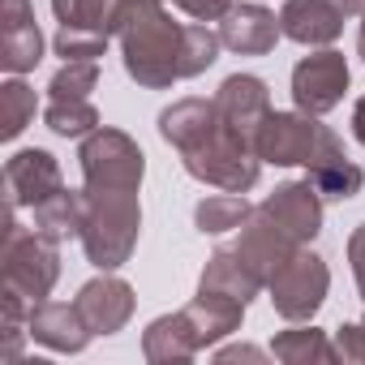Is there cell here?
Wrapping results in <instances>:
<instances>
[{
  "mask_svg": "<svg viewBox=\"0 0 365 365\" xmlns=\"http://www.w3.org/2000/svg\"><path fill=\"white\" fill-rule=\"evenodd\" d=\"M348 262H352V275H356V288L365 301V224L352 228V237H348Z\"/></svg>",
  "mask_w": 365,
  "mask_h": 365,
  "instance_id": "33",
  "label": "cell"
},
{
  "mask_svg": "<svg viewBox=\"0 0 365 365\" xmlns=\"http://www.w3.org/2000/svg\"><path fill=\"white\" fill-rule=\"evenodd\" d=\"M279 18L262 5H232L224 18H220V39L224 48L241 52V56H267L279 39Z\"/></svg>",
  "mask_w": 365,
  "mask_h": 365,
  "instance_id": "18",
  "label": "cell"
},
{
  "mask_svg": "<svg viewBox=\"0 0 365 365\" xmlns=\"http://www.w3.org/2000/svg\"><path fill=\"white\" fill-rule=\"evenodd\" d=\"M254 150L262 163H275V168H318L335 155H344V142L335 138V129H327L318 116L309 112H267V120L258 125L254 133Z\"/></svg>",
  "mask_w": 365,
  "mask_h": 365,
  "instance_id": "4",
  "label": "cell"
},
{
  "mask_svg": "<svg viewBox=\"0 0 365 365\" xmlns=\"http://www.w3.org/2000/svg\"><path fill=\"white\" fill-rule=\"evenodd\" d=\"M198 288L228 292V297H237V301L250 305V301L258 297V288H267V284L250 271V262H245L237 250H215L211 262H207V271H202V279H198Z\"/></svg>",
  "mask_w": 365,
  "mask_h": 365,
  "instance_id": "23",
  "label": "cell"
},
{
  "mask_svg": "<svg viewBox=\"0 0 365 365\" xmlns=\"http://www.w3.org/2000/svg\"><path fill=\"white\" fill-rule=\"evenodd\" d=\"M0 275H5V292H18L22 301L39 305L61 279V254L56 241H48L35 228L18 224V207L5 202V250H0Z\"/></svg>",
  "mask_w": 365,
  "mask_h": 365,
  "instance_id": "3",
  "label": "cell"
},
{
  "mask_svg": "<svg viewBox=\"0 0 365 365\" xmlns=\"http://www.w3.org/2000/svg\"><path fill=\"white\" fill-rule=\"evenodd\" d=\"M73 305H78V314L86 318V327H91L95 335H116V331L133 318V288H129L120 275L103 271L99 279L82 284V292H78Z\"/></svg>",
  "mask_w": 365,
  "mask_h": 365,
  "instance_id": "13",
  "label": "cell"
},
{
  "mask_svg": "<svg viewBox=\"0 0 365 365\" xmlns=\"http://www.w3.org/2000/svg\"><path fill=\"white\" fill-rule=\"evenodd\" d=\"M172 5L180 14H190L194 22H220L228 9H232V0H172Z\"/></svg>",
  "mask_w": 365,
  "mask_h": 365,
  "instance_id": "32",
  "label": "cell"
},
{
  "mask_svg": "<svg viewBox=\"0 0 365 365\" xmlns=\"http://www.w3.org/2000/svg\"><path fill=\"white\" fill-rule=\"evenodd\" d=\"M279 31L292 43L305 48H331L344 31V14L331 5V0H284L279 9Z\"/></svg>",
  "mask_w": 365,
  "mask_h": 365,
  "instance_id": "16",
  "label": "cell"
},
{
  "mask_svg": "<svg viewBox=\"0 0 365 365\" xmlns=\"http://www.w3.org/2000/svg\"><path fill=\"white\" fill-rule=\"evenodd\" d=\"M116 39L125 56V73L146 91H168L180 82L185 61V22H172L163 0H120Z\"/></svg>",
  "mask_w": 365,
  "mask_h": 365,
  "instance_id": "1",
  "label": "cell"
},
{
  "mask_svg": "<svg viewBox=\"0 0 365 365\" xmlns=\"http://www.w3.org/2000/svg\"><path fill=\"white\" fill-rule=\"evenodd\" d=\"M331 5H335L344 18H361V14H365V0H331Z\"/></svg>",
  "mask_w": 365,
  "mask_h": 365,
  "instance_id": "36",
  "label": "cell"
},
{
  "mask_svg": "<svg viewBox=\"0 0 365 365\" xmlns=\"http://www.w3.org/2000/svg\"><path fill=\"white\" fill-rule=\"evenodd\" d=\"M52 14L61 22L56 52L65 61H99L108 39H116L120 0H52Z\"/></svg>",
  "mask_w": 365,
  "mask_h": 365,
  "instance_id": "7",
  "label": "cell"
},
{
  "mask_svg": "<svg viewBox=\"0 0 365 365\" xmlns=\"http://www.w3.org/2000/svg\"><path fill=\"white\" fill-rule=\"evenodd\" d=\"M61 190H65V176L48 150H18L5 163V202L9 207H39L43 198Z\"/></svg>",
  "mask_w": 365,
  "mask_h": 365,
  "instance_id": "11",
  "label": "cell"
},
{
  "mask_svg": "<svg viewBox=\"0 0 365 365\" xmlns=\"http://www.w3.org/2000/svg\"><path fill=\"white\" fill-rule=\"evenodd\" d=\"M309 180L318 185V194H322V198H331V202H348V198H356V194H361L365 172H361L348 155H335V159H327V163L309 168Z\"/></svg>",
  "mask_w": 365,
  "mask_h": 365,
  "instance_id": "26",
  "label": "cell"
},
{
  "mask_svg": "<svg viewBox=\"0 0 365 365\" xmlns=\"http://www.w3.org/2000/svg\"><path fill=\"white\" fill-rule=\"evenodd\" d=\"M352 138L365 146V95L356 99V108H352Z\"/></svg>",
  "mask_w": 365,
  "mask_h": 365,
  "instance_id": "35",
  "label": "cell"
},
{
  "mask_svg": "<svg viewBox=\"0 0 365 365\" xmlns=\"http://www.w3.org/2000/svg\"><path fill=\"white\" fill-rule=\"evenodd\" d=\"M267 352L262 348H250V344H237V348H220L215 361H262Z\"/></svg>",
  "mask_w": 365,
  "mask_h": 365,
  "instance_id": "34",
  "label": "cell"
},
{
  "mask_svg": "<svg viewBox=\"0 0 365 365\" xmlns=\"http://www.w3.org/2000/svg\"><path fill=\"white\" fill-rule=\"evenodd\" d=\"M220 129V108L215 99H180L172 108L159 112V133L163 142H172L176 150H190L198 142H207Z\"/></svg>",
  "mask_w": 365,
  "mask_h": 365,
  "instance_id": "20",
  "label": "cell"
},
{
  "mask_svg": "<svg viewBox=\"0 0 365 365\" xmlns=\"http://www.w3.org/2000/svg\"><path fill=\"white\" fill-rule=\"evenodd\" d=\"M142 352L150 365H172V361H190L202 352V339H198V327L185 309H176V314H163L146 327L142 335Z\"/></svg>",
  "mask_w": 365,
  "mask_h": 365,
  "instance_id": "19",
  "label": "cell"
},
{
  "mask_svg": "<svg viewBox=\"0 0 365 365\" xmlns=\"http://www.w3.org/2000/svg\"><path fill=\"white\" fill-rule=\"evenodd\" d=\"M91 327H86V318L78 314V305H69V301H39V305H31V339H39L43 348H52V352H82L86 344H91Z\"/></svg>",
  "mask_w": 365,
  "mask_h": 365,
  "instance_id": "17",
  "label": "cell"
},
{
  "mask_svg": "<svg viewBox=\"0 0 365 365\" xmlns=\"http://www.w3.org/2000/svg\"><path fill=\"white\" fill-rule=\"evenodd\" d=\"M86 194V224H82V250L86 262L99 271H116L129 262L142 228L138 190H82Z\"/></svg>",
  "mask_w": 365,
  "mask_h": 365,
  "instance_id": "2",
  "label": "cell"
},
{
  "mask_svg": "<svg viewBox=\"0 0 365 365\" xmlns=\"http://www.w3.org/2000/svg\"><path fill=\"white\" fill-rule=\"evenodd\" d=\"M78 163L86 180L82 190H142V176H146V155L138 150V142L108 125L82 138Z\"/></svg>",
  "mask_w": 365,
  "mask_h": 365,
  "instance_id": "6",
  "label": "cell"
},
{
  "mask_svg": "<svg viewBox=\"0 0 365 365\" xmlns=\"http://www.w3.org/2000/svg\"><path fill=\"white\" fill-rule=\"evenodd\" d=\"M348 78H352L348 73V61L339 52L322 48V52L297 61V69H292V99H297L301 112L327 116L331 108H339V99L348 91Z\"/></svg>",
  "mask_w": 365,
  "mask_h": 365,
  "instance_id": "9",
  "label": "cell"
},
{
  "mask_svg": "<svg viewBox=\"0 0 365 365\" xmlns=\"http://www.w3.org/2000/svg\"><path fill=\"white\" fill-rule=\"evenodd\" d=\"M271 352L284 361V365H331V361H339V348L327 339V331H318V327H292V331H279L275 335V344H271Z\"/></svg>",
  "mask_w": 365,
  "mask_h": 365,
  "instance_id": "24",
  "label": "cell"
},
{
  "mask_svg": "<svg viewBox=\"0 0 365 365\" xmlns=\"http://www.w3.org/2000/svg\"><path fill=\"white\" fill-rule=\"evenodd\" d=\"M39 61H43V35L31 0H5V9H0V69L22 78Z\"/></svg>",
  "mask_w": 365,
  "mask_h": 365,
  "instance_id": "12",
  "label": "cell"
},
{
  "mask_svg": "<svg viewBox=\"0 0 365 365\" xmlns=\"http://www.w3.org/2000/svg\"><path fill=\"white\" fill-rule=\"evenodd\" d=\"M220 31H211L207 22H185V61H180V78H198L220 61Z\"/></svg>",
  "mask_w": 365,
  "mask_h": 365,
  "instance_id": "29",
  "label": "cell"
},
{
  "mask_svg": "<svg viewBox=\"0 0 365 365\" xmlns=\"http://www.w3.org/2000/svg\"><path fill=\"white\" fill-rule=\"evenodd\" d=\"M250 215H254V207L245 202V194H228V190H224V194H211V198L198 202L194 224H198V232L220 237V232H241Z\"/></svg>",
  "mask_w": 365,
  "mask_h": 365,
  "instance_id": "25",
  "label": "cell"
},
{
  "mask_svg": "<svg viewBox=\"0 0 365 365\" xmlns=\"http://www.w3.org/2000/svg\"><path fill=\"white\" fill-rule=\"evenodd\" d=\"M95 82H99L95 61H65L56 69V78L48 82V99H91Z\"/></svg>",
  "mask_w": 365,
  "mask_h": 365,
  "instance_id": "30",
  "label": "cell"
},
{
  "mask_svg": "<svg viewBox=\"0 0 365 365\" xmlns=\"http://www.w3.org/2000/svg\"><path fill=\"white\" fill-rule=\"evenodd\" d=\"M35 91L18 78V73H9V82L0 86V138L5 142H14L31 120H35Z\"/></svg>",
  "mask_w": 365,
  "mask_h": 365,
  "instance_id": "27",
  "label": "cell"
},
{
  "mask_svg": "<svg viewBox=\"0 0 365 365\" xmlns=\"http://www.w3.org/2000/svg\"><path fill=\"white\" fill-rule=\"evenodd\" d=\"M180 163H185L190 176H198L202 185H215V190H228V194H245L258 185V176H262V159L254 150L250 138L232 133L220 116V129L190 146V150H180Z\"/></svg>",
  "mask_w": 365,
  "mask_h": 365,
  "instance_id": "5",
  "label": "cell"
},
{
  "mask_svg": "<svg viewBox=\"0 0 365 365\" xmlns=\"http://www.w3.org/2000/svg\"><path fill=\"white\" fill-rule=\"evenodd\" d=\"M335 348H339V361L365 365V322H344L335 331Z\"/></svg>",
  "mask_w": 365,
  "mask_h": 365,
  "instance_id": "31",
  "label": "cell"
},
{
  "mask_svg": "<svg viewBox=\"0 0 365 365\" xmlns=\"http://www.w3.org/2000/svg\"><path fill=\"white\" fill-rule=\"evenodd\" d=\"M185 314L194 318L202 348H211V344H220L224 335L241 331V318H245V301H237V297H228V292H211V288H198V297L185 305Z\"/></svg>",
  "mask_w": 365,
  "mask_h": 365,
  "instance_id": "21",
  "label": "cell"
},
{
  "mask_svg": "<svg viewBox=\"0 0 365 365\" xmlns=\"http://www.w3.org/2000/svg\"><path fill=\"white\" fill-rule=\"evenodd\" d=\"M215 108H220V116H224V125H228L232 133H241V138L254 142L258 125H262L267 112H271V91H267V82L254 78V73H232V78H224V86L215 91Z\"/></svg>",
  "mask_w": 365,
  "mask_h": 365,
  "instance_id": "14",
  "label": "cell"
},
{
  "mask_svg": "<svg viewBox=\"0 0 365 365\" xmlns=\"http://www.w3.org/2000/svg\"><path fill=\"white\" fill-rule=\"evenodd\" d=\"M258 211H262L267 220H275L297 245H309V241L322 232V194H318V185H314L309 176L279 185Z\"/></svg>",
  "mask_w": 365,
  "mask_h": 365,
  "instance_id": "10",
  "label": "cell"
},
{
  "mask_svg": "<svg viewBox=\"0 0 365 365\" xmlns=\"http://www.w3.org/2000/svg\"><path fill=\"white\" fill-rule=\"evenodd\" d=\"M35 215V232H43L48 241H69V237H82V224H86V194H73V190H61L52 198H43L39 207H31Z\"/></svg>",
  "mask_w": 365,
  "mask_h": 365,
  "instance_id": "22",
  "label": "cell"
},
{
  "mask_svg": "<svg viewBox=\"0 0 365 365\" xmlns=\"http://www.w3.org/2000/svg\"><path fill=\"white\" fill-rule=\"evenodd\" d=\"M327 288H331V271H327V262H322L314 250H305V245H301V250L271 275V284H267L275 314L288 318V322H309V318L322 309Z\"/></svg>",
  "mask_w": 365,
  "mask_h": 365,
  "instance_id": "8",
  "label": "cell"
},
{
  "mask_svg": "<svg viewBox=\"0 0 365 365\" xmlns=\"http://www.w3.org/2000/svg\"><path fill=\"white\" fill-rule=\"evenodd\" d=\"M232 250L250 262V271H254L262 284H271V275H275V271H279V267H284L297 250H301V245H297V241H292V237L275 224V220H267V215L254 207V215L245 220L241 241H237Z\"/></svg>",
  "mask_w": 365,
  "mask_h": 365,
  "instance_id": "15",
  "label": "cell"
},
{
  "mask_svg": "<svg viewBox=\"0 0 365 365\" xmlns=\"http://www.w3.org/2000/svg\"><path fill=\"white\" fill-rule=\"evenodd\" d=\"M356 52H361V61H365V14H361V31H356Z\"/></svg>",
  "mask_w": 365,
  "mask_h": 365,
  "instance_id": "37",
  "label": "cell"
},
{
  "mask_svg": "<svg viewBox=\"0 0 365 365\" xmlns=\"http://www.w3.org/2000/svg\"><path fill=\"white\" fill-rule=\"evenodd\" d=\"M43 120L61 138H86V133L99 129V112H95L91 99H48Z\"/></svg>",
  "mask_w": 365,
  "mask_h": 365,
  "instance_id": "28",
  "label": "cell"
}]
</instances>
